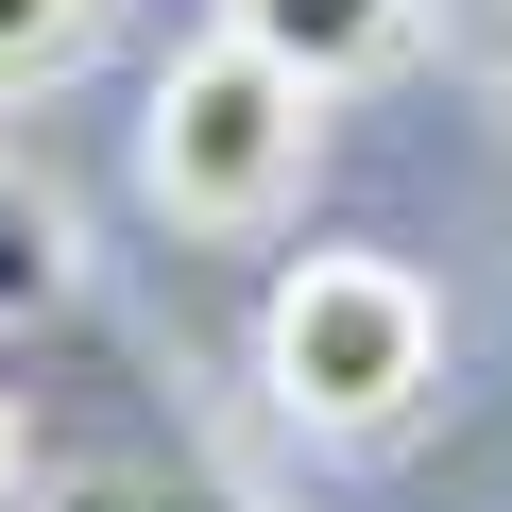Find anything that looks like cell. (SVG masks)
I'll return each mask as SVG.
<instances>
[{"label":"cell","instance_id":"1","mask_svg":"<svg viewBox=\"0 0 512 512\" xmlns=\"http://www.w3.org/2000/svg\"><path fill=\"white\" fill-rule=\"evenodd\" d=\"M308 154H325V86H291L274 52H239V35H188L154 69V103H137V188L188 239H256L308 188Z\"/></svg>","mask_w":512,"mask_h":512},{"label":"cell","instance_id":"2","mask_svg":"<svg viewBox=\"0 0 512 512\" xmlns=\"http://www.w3.org/2000/svg\"><path fill=\"white\" fill-rule=\"evenodd\" d=\"M427 376H444V308H427L410 256H291L274 308H256V393L291 427H325V444L410 427Z\"/></svg>","mask_w":512,"mask_h":512},{"label":"cell","instance_id":"3","mask_svg":"<svg viewBox=\"0 0 512 512\" xmlns=\"http://www.w3.org/2000/svg\"><path fill=\"white\" fill-rule=\"evenodd\" d=\"M222 35L239 52H274L291 86H376V69H410V35H427V0H222Z\"/></svg>","mask_w":512,"mask_h":512},{"label":"cell","instance_id":"4","mask_svg":"<svg viewBox=\"0 0 512 512\" xmlns=\"http://www.w3.org/2000/svg\"><path fill=\"white\" fill-rule=\"evenodd\" d=\"M69 308V205L0 154V325H52Z\"/></svg>","mask_w":512,"mask_h":512},{"label":"cell","instance_id":"5","mask_svg":"<svg viewBox=\"0 0 512 512\" xmlns=\"http://www.w3.org/2000/svg\"><path fill=\"white\" fill-rule=\"evenodd\" d=\"M86 35H103V0H0V103H35L52 69H86Z\"/></svg>","mask_w":512,"mask_h":512},{"label":"cell","instance_id":"6","mask_svg":"<svg viewBox=\"0 0 512 512\" xmlns=\"http://www.w3.org/2000/svg\"><path fill=\"white\" fill-rule=\"evenodd\" d=\"M35 512H239V495H222V478H188V461H171V478H154V461H103V478H52Z\"/></svg>","mask_w":512,"mask_h":512},{"label":"cell","instance_id":"7","mask_svg":"<svg viewBox=\"0 0 512 512\" xmlns=\"http://www.w3.org/2000/svg\"><path fill=\"white\" fill-rule=\"evenodd\" d=\"M0 512H35V427H18V393H0Z\"/></svg>","mask_w":512,"mask_h":512},{"label":"cell","instance_id":"8","mask_svg":"<svg viewBox=\"0 0 512 512\" xmlns=\"http://www.w3.org/2000/svg\"><path fill=\"white\" fill-rule=\"evenodd\" d=\"M495 69H512V0H495Z\"/></svg>","mask_w":512,"mask_h":512}]
</instances>
